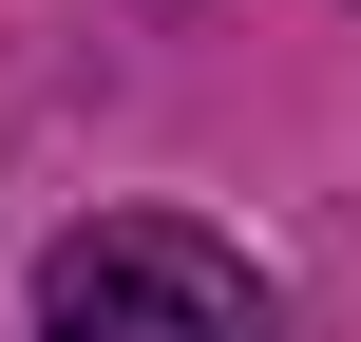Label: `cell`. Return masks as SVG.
Returning <instances> with one entry per match:
<instances>
[{
	"label": "cell",
	"mask_w": 361,
	"mask_h": 342,
	"mask_svg": "<svg viewBox=\"0 0 361 342\" xmlns=\"http://www.w3.org/2000/svg\"><path fill=\"white\" fill-rule=\"evenodd\" d=\"M38 342H286V305L190 209H95L38 248Z\"/></svg>",
	"instance_id": "cell-1"
}]
</instances>
